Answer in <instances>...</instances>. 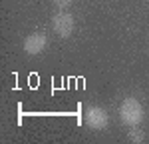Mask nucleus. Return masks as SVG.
<instances>
[{
	"label": "nucleus",
	"instance_id": "nucleus-4",
	"mask_svg": "<svg viewBox=\"0 0 149 144\" xmlns=\"http://www.w3.org/2000/svg\"><path fill=\"white\" fill-rule=\"evenodd\" d=\"M48 46V36L44 32H34V34H28L24 38V52L30 54V56H38L42 54Z\"/></svg>",
	"mask_w": 149,
	"mask_h": 144
},
{
	"label": "nucleus",
	"instance_id": "nucleus-2",
	"mask_svg": "<svg viewBox=\"0 0 149 144\" xmlns=\"http://www.w3.org/2000/svg\"><path fill=\"white\" fill-rule=\"evenodd\" d=\"M84 120L92 130H103L109 124V114L102 106H90L84 114Z\"/></svg>",
	"mask_w": 149,
	"mask_h": 144
},
{
	"label": "nucleus",
	"instance_id": "nucleus-6",
	"mask_svg": "<svg viewBox=\"0 0 149 144\" xmlns=\"http://www.w3.org/2000/svg\"><path fill=\"white\" fill-rule=\"evenodd\" d=\"M72 2H74V0H54V4H56L58 8H62V10L70 8V6H72Z\"/></svg>",
	"mask_w": 149,
	"mask_h": 144
},
{
	"label": "nucleus",
	"instance_id": "nucleus-1",
	"mask_svg": "<svg viewBox=\"0 0 149 144\" xmlns=\"http://www.w3.org/2000/svg\"><path fill=\"white\" fill-rule=\"evenodd\" d=\"M143 116H145V110H143V106H141V102L137 98L129 96V98H125L121 102V106H119V120L125 126H137L139 122L143 120Z\"/></svg>",
	"mask_w": 149,
	"mask_h": 144
},
{
	"label": "nucleus",
	"instance_id": "nucleus-3",
	"mask_svg": "<svg viewBox=\"0 0 149 144\" xmlns=\"http://www.w3.org/2000/svg\"><path fill=\"white\" fill-rule=\"evenodd\" d=\"M74 16L70 14V12H58L54 14V18H52V28H54V32L58 36H62V38H68L72 32H74Z\"/></svg>",
	"mask_w": 149,
	"mask_h": 144
},
{
	"label": "nucleus",
	"instance_id": "nucleus-5",
	"mask_svg": "<svg viewBox=\"0 0 149 144\" xmlns=\"http://www.w3.org/2000/svg\"><path fill=\"white\" fill-rule=\"evenodd\" d=\"M127 138H129V142L139 144V142H143V140H145V132H143L141 128H139V124H137V126H129Z\"/></svg>",
	"mask_w": 149,
	"mask_h": 144
}]
</instances>
